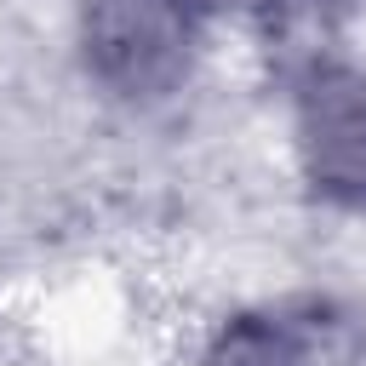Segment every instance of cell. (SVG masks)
Instances as JSON below:
<instances>
[{"label":"cell","mask_w":366,"mask_h":366,"mask_svg":"<svg viewBox=\"0 0 366 366\" xmlns=\"http://www.w3.org/2000/svg\"><path fill=\"white\" fill-rule=\"evenodd\" d=\"M292 154L315 194L366 206V69L320 57L292 86Z\"/></svg>","instance_id":"cell-2"},{"label":"cell","mask_w":366,"mask_h":366,"mask_svg":"<svg viewBox=\"0 0 366 366\" xmlns=\"http://www.w3.org/2000/svg\"><path fill=\"white\" fill-rule=\"evenodd\" d=\"M206 0H86L80 63L120 103H160L183 92L200 57Z\"/></svg>","instance_id":"cell-1"},{"label":"cell","mask_w":366,"mask_h":366,"mask_svg":"<svg viewBox=\"0 0 366 366\" xmlns=\"http://www.w3.org/2000/svg\"><path fill=\"white\" fill-rule=\"evenodd\" d=\"M200 366H343V355L326 343L320 320H297L280 309H246L212 332Z\"/></svg>","instance_id":"cell-3"}]
</instances>
